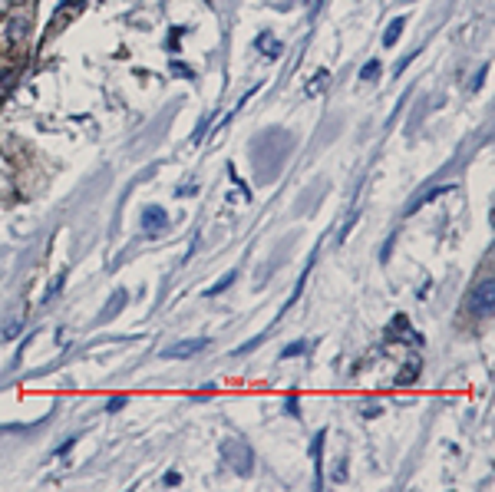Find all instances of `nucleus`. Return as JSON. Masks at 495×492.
<instances>
[{
    "instance_id": "4",
    "label": "nucleus",
    "mask_w": 495,
    "mask_h": 492,
    "mask_svg": "<svg viewBox=\"0 0 495 492\" xmlns=\"http://www.w3.org/2000/svg\"><path fill=\"white\" fill-rule=\"evenodd\" d=\"M169 228V212L162 205H145L143 208V232L145 235H162Z\"/></svg>"
},
{
    "instance_id": "1",
    "label": "nucleus",
    "mask_w": 495,
    "mask_h": 492,
    "mask_svg": "<svg viewBox=\"0 0 495 492\" xmlns=\"http://www.w3.org/2000/svg\"><path fill=\"white\" fill-rule=\"evenodd\" d=\"M221 459H225V466H231V473L235 476H251L255 473V453H251V446L245 443V440H221L218 446Z\"/></svg>"
},
{
    "instance_id": "16",
    "label": "nucleus",
    "mask_w": 495,
    "mask_h": 492,
    "mask_svg": "<svg viewBox=\"0 0 495 492\" xmlns=\"http://www.w3.org/2000/svg\"><path fill=\"white\" fill-rule=\"evenodd\" d=\"M486 69L489 67H479V73L472 77V83H469V89H472V93H476V89H482V83H486Z\"/></svg>"
},
{
    "instance_id": "13",
    "label": "nucleus",
    "mask_w": 495,
    "mask_h": 492,
    "mask_svg": "<svg viewBox=\"0 0 495 492\" xmlns=\"http://www.w3.org/2000/svg\"><path fill=\"white\" fill-rule=\"evenodd\" d=\"M380 60H370V63H367V67H363L360 69V79H363V83H367V79H373V77H377V73H380Z\"/></svg>"
},
{
    "instance_id": "19",
    "label": "nucleus",
    "mask_w": 495,
    "mask_h": 492,
    "mask_svg": "<svg viewBox=\"0 0 495 492\" xmlns=\"http://www.w3.org/2000/svg\"><path fill=\"white\" fill-rule=\"evenodd\" d=\"M343 466H347V463H343V459H340V463H337V469H333V479H337V483H343V479H347V473H343Z\"/></svg>"
},
{
    "instance_id": "10",
    "label": "nucleus",
    "mask_w": 495,
    "mask_h": 492,
    "mask_svg": "<svg viewBox=\"0 0 495 492\" xmlns=\"http://www.w3.org/2000/svg\"><path fill=\"white\" fill-rule=\"evenodd\" d=\"M327 83H330V69H321V73H317V77L311 79V83H307V96H314L317 89L327 86Z\"/></svg>"
},
{
    "instance_id": "20",
    "label": "nucleus",
    "mask_w": 495,
    "mask_h": 492,
    "mask_svg": "<svg viewBox=\"0 0 495 492\" xmlns=\"http://www.w3.org/2000/svg\"><path fill=\"white\" fill-rule=\"evenodd\" d=\"M383 410L380 406H363V416H367V420H373V416H380Z\"/></svg>"
},
{
    "instance_id": "7",
    "label": "nucleus",
    "mask_w": 495,
    "mask_h": 492,
    "mask_svg": "<svg viewBox=\"0 0 495 492\" xmlns=\"http://www.w3.org/2000/svg\"><path fill=\"white\" fill-rule=\"evenodd\" d=\"M443 192H452V185H439V189H433L429 195H419V199L410 205V208H406V212H410V215H413V212H419V208H423V205H426L429 199H436V195H443Z\"/></svg>"
},
{
    "instance_id": "12",
    "label": "nucleus",
    "mask_w": 495,
    "mask_h": 492,
    "mask_svg": "<svg viewBox=\"0 0 495 492\" xmlns=\"http://www.w3.org/2000/svg\"><path fill=\"white\" fill-rule=\"evenodd\" d=\"M126 406H129V396H109V400H106V413H119Z\"/></svg>"
},
{
    "instance_id": "22",
    "label": "nucleus",
    "mask_w": 495,
    "mask_h": 492,
    "mask_svg": "<svg viewBox=\"0 0 495 492\" xmlns=\"http://www.w3.org/2000/svg\"><path fill=\"white\" fill-rule=\"evenodd\" d=\"M162 483H165V486H179V473H169Z\"/></svg>"
},
{
    "instance_id": "18",
    "label": "nucleus",
    "mask_w": 495,
    "mask_h": 492,
    "mask_svg": "<svg viewBox=\"0 0 495 492\" xmlns=\"http://www.w3.org/2000/svg\"><path fill=\"white\" fill-rule=\"evenodd\" d=\"M77 440H79V436H69V440H67V443H63V446H57V453H53V456H67L69 449L77 446Z\"/></svg>"
},
{
    "instance_id": "17",
    "label": "nucleus",
    "mask_w": 495,
    "mask_h": 492,
    "mask_svg": "<svg viewBox=\"0 0 495 492\" xmlns=\"http://www.w3.org/2000/svg\"><path fill=\"white\" fill-rule=\"evenodd\" d=\"M208 123H211V116H205L199 123V129H195V133H191V142H201V135H205V129H208Z\"/></svg>"
},
{
    "instance_id": "3",
    "label": "nucleus",
    "mask_w": 495,
    "mask_h": 492,
    "mask_svg": "<svg viewBox=\"0 0 495 492\" xmlns=\"http://www.w3.org/2000/svg\"><path fill=\"white\" fill-rule=\"evenodd\" d=\"M208 347V337H189V340H179L172 347L162 350V360H182V357H195L201 350Z\"/></svg>"
},
{
    "instance_id": "15",
    "label": "nucleus",
    "mask_w": 495,
    "mask_h": 492,
    "mask_svg": "<svg viewBox=\"0 0 495 492\" xmlns=\"http://www.w3.org/2000/svg\"><path fill=\"white\" fill-rule=\"evenodd\" d=\"M284 413H287V416H297V413H301V400H297V396H287V400H284Z\"/></svg>"
},
{
    "instance_id": "6",
    "label": "nucleus",
    "mask_w": 495,
    "mask_h": 492,
    "mask_svg": "<svg viewBox=\"0 0 495 492\" xmlns=\"http://www.w3.org/2000/svg\"><path fill=\"white\" fill-rule=\"evenodd\" d=\"M403 27H406V17H393V23L386 27V33H383V47H396Z\"/></svg>"
},
{
    "instance_id": "9",
    "label": "nucleus",
    "mask_w": 495,
    "mask_h": 492,
    "mask_svg": "<svg viewBox=\"0 0 495 492\" xmlns=\"http://www.w3.org/2000/svg\"><path fill=\"white\" fill-rule=\"evenodd\" d=\"M257 50H261V53H267V57H281V43H277V40H271V37H261L257 40Z\"/></svg>"
},
{
    "instance_id": "8",
    "label": "nucleus",
    "mask_w": 495,
    "mask_h": 492,
    "mask_svg": "<svg viewBox=\"0 0 495 492\" xmlns=\"http://www.w3.org/2000/svg\"><path fill=\"white\" fill-rule=\"evenodd\" d=\"M235 278H238V271H228V274H225V278H221L218 284H211V288L205 291V294H208V298H215V294H221V291H228L231 284H235Z\"/></svg>"
},
{
    "instance_id": "21",
    "label": "nucleus",
    "mask_w": 495,
    "mask_h": 492,
    "mask_svg": "<svg viewBox=\"0 0 495 492\" xmlns=\"http://www.w3.org/2000/svg\"><path fill=\"white\" fill-rule=\"evenodd\" d=\"M172 69H175L179 77H191V69H189V67H182V63H175V67H172Z\"/></svg>"
},
{
    "instance_id": "2",
    "label": "nucleus",
    "mask_w": 495,
    "mask_h": 492,
    "mask_svg": "<svg viewBox=\"0 0 495 492\" xmlns=\"http://www.w3.org/2000/svg\"><path fill=\"white\" fill-rule=\"evenodd\" d=\"M492 308H495V281L492 274H486V278H479L472 288H469L466 294V311L472 314V318H492Z\"/></svg>"
},
{
    "instance_id": "11",
    "label": "nucleus",
    "mask_w": 495,
    "mask_h": 492,
    "mask_svg": "<svg viewBox=\"0 0 495 492\" xmlns=\"http://www.w3.org/2000/svg\"><path fill=\"white\" fill-rule=\"evenodd\" d=\"M304 354V340H294V344H287L281 354H277V360H291V357H301Z\"/></svg>"
},
{
    "instance_id": "14",
    "label": "nucleus",
    "mask_w": 495,
    "mask_h": 492,
    "mask_svg": "<svg viewBox=\"0 0 495 492\" xmlns=\"http://www.w3.org/2000/svg\"><path fill=\"white\" fill-rule=\"evenodd\" d=\"M63 284H67V274H57V278H53V284H50V291H47V298L43 301H53L60 294V291H63Z\"/></svg>"
},
{
    "instance_id": "5",
    "label": "nucleus",
    "mask_w": 495,
    "mask_h": 492,
    "mask_svg": "<svg viewBox=\"0 0 495 492\" xmlns=\"http://www.w3.org/2000/svg\"><path fill=\"white\" fill-rule=\"evenodd\" d=\"M324 440H327V433L321 430L314 436V443H311V456H314V463H317V486L324 483V463H321V446H324Z\"/></svg>"
}]
</instances>
